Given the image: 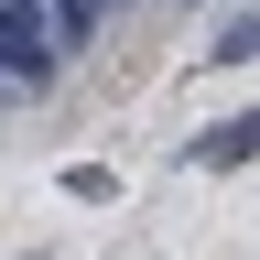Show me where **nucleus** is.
Returning a JSON list of instances; mask_svg holds the SVG:
<instances>
[{
  "instance_id": "f257e3e1",
  "label": "nucleus",
  "mask_w": 260,
  "mask_h": 260,
  "mask_svg": "<svg viewBox=\"0 0 260 260\" xmlns=\"http://www.w3.org/2000/svg\"><path fill=\"white\" fill-rule=\"evenodd\" d=\"M249 152H260V109H239L228 130H206V141H195V162H217V174H228V162H249Z\"/></svg>"
}]
</instances>
